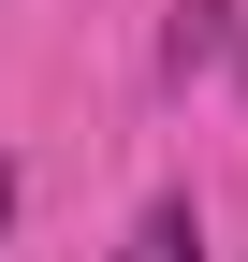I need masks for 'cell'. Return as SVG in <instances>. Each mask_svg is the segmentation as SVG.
<instances>
[{
  "mask_svg": "<svg viewBox=\"0 0 248 262\" xmlns=\"http://www.w3.org/2000/svg\"><path fill=\"white\" fill-rule=\"evenodd\" d=\"M219 44H234V0H175V44H161L175 73H204V58H219Z\"/></svg>",
  "mask_w": 248,
  "mask_h": 262,
  "instance_id": "2",
  "label": "cell"
},
{
  "mask_svg": "<svg viewBox=\"0 0 248 262\" xmlns=\"http://www.w3.org/2000/svg\"><path fill=\"white\" fill-rule=\"evenodd\" d=\"M117 262H204V219H190V189H161V204L117 233Z\"/></svg>",
  "mask_w": 248,
  "mask_h": 262,
  "instance_id": "1",
  "label": "cell"
},
{
  "mask_svg": "<svg viewBox=\"0 0 248 262\" xmlns=\"http://www.w3.org/2000/svg\"><path fill=\"white\" fill-rule=\"evenodd\" d=\"M0 219H15V160H0Z\"/></svg>",
  "mask_w": 248,
  "mask_h": 262,
  "instance_id": "3",
  "label": "cell"
}]
</instances>
